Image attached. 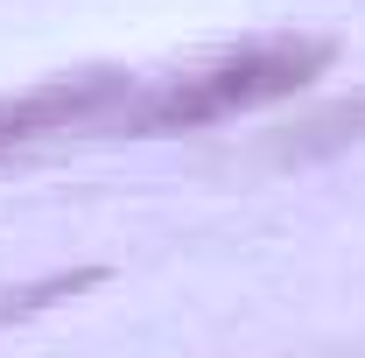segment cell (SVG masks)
Here are the masks:
<instances>
[{
	"label": "cell",
	"mask_w": 365,
	"mask_h": 358,
	"mask_svg": "<svg viewBox=\"0 0 365 358\" xmlns=\"http://www.w3.org/2000/svg\"><path fill=\"white\" fill-rule=\"evenodd\" d=\"M330 63L323 36H260V43H239L197 71L176 78H155L148 91L120 98L113 113V134H197V127H218L239 113H260L274 98H295V91Z\"/></svg>",
	"instance_id": "1"
},
{
	"label": "cell",
	"mask_w": 365,
	"mask_h": 358,
	"mask_svg": "<svg viewBox=\"0 0 365 358\" xmlns=\"http://www.w3.org/2000/svg\"><path fill=\"white\" fill-rule=\"evenodd\" d=\"M120 98H127V78H113V71H98V78H56V85H36L21 98H0V155H14V148H29L43 134L98 127Z\"/></svg>",
	"instance_id": "2"
},
{
	"label": "cell",
	"mask_w": 365,
	"mask_h": 358,
	"mask_svg": "<svg viewBox=\"0 0 365 358\" xmlns=\"http://www.w3.org/2000/svg\"><path fill=\"white\" fill-rule=\"evenodd\" d=\"M365 134V98L359 106H330V113H317L302 134H295V148L288 155H323V148H344V140Z\"/></svg>",
	"instance_id": "3"
},
{
	"label": "cell",
	"mask_w": 365,
	"mask_h": 358,
	"mask_svg": "<svg viewBox=\"0 0 365 358\" xmlns=\"http://www.w3.org/2000/svg\"><path fill=\"white\" fill-rule=\"evenodd\" d=\"M91 281H98V267L49 274V281H29V288H7V295H0V323H14V316H36L43 302H56V295H78V288H91Z\"/></svg>",
	"instance_id": "4"
}]
</instances>
